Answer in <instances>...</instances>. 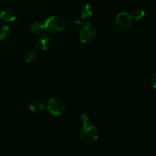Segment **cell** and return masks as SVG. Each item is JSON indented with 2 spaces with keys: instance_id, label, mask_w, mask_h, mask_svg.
I'll list each match as a JSON object with an SVG mask.
<instances>
[{
  "instance_id": "1",
  "label": "cell",
  "mask_w": 156,
  "mask_h": 156,
  "mask_svg": "<svg viewBox=\"0 0 156 156\" xmlns=\"http://www.w3.org/2000/svg\"><path fill=\"white\" fill-rule=\"evenodd\" d=\"M99 129L94 124L89 120L83 122L81 129V140L85 143H92L95 142L99 137Z\"/></svg>"
},
{
  "instance_id": "2",
  "label": "cell",
  "mask_w": 156,
  "mask_h": 156,
  "mask_svg": "<svg viewBox=\"0 0 156 156\" xmlns=\"http://www.w3.org/2000/svg\"><path fill=\"white\" fill-rule=\"evenodd\" d=\"M76 24L82 25V27L79 30V38L83 44H88L94 41L97 36V29L92 24L81 21H76Z\"/></svg>"
},
{
  "instance_id": "3",
  "label": "cell",
  "mask_w": 156,
  "mask_h": 156,
  "mask_svg": "<svg viewBox=\"0 0 156 156\" xmlns=\"http://www.w3.org/2000/svg\"><path fill=\"white\" fill-rule=\"evenodd\" d=\"M44 30L50 34H59L63 31L66 28L65 21L62 18L58 16H51L47 18L44 24Z\"/></svg>"
},
{
  "instance_id": "4",
  "label": "cell",
  "mask_w": 156,
  "mask_h": 156,
  "mask_svg": "<svg viewBox=\"0 0 156 156\" xmlns=\"http://www.w3.org/2000/svg\"><path fill=\"white\" fill-rule=\"evenodd\" d=\"M46 108L48 112L54 117H61L66 111L65 103L58 98H52L47 100Z\"/></svg>"
},
{
  "instance_id": "5",
  "label": "cell",
  "mask_w": 156,
  "mask_h": 156,
  "mask_svg": "<svg viewBox=\"0 0 156 156\" xmlns=\"http://www.w3.org/2000/svg\"><path fill=\"white\" fill-rule=\"evenodd\" d=\"M132 24V18L126 12H120L115 19V27L119 31L124 32L129 30Z\"/></svg>"
},
{
  "instance_id": "6",
  "label": "cell",
  "mask_w": 156,
  "mask_h": 156,
  "mask_svg": "<svg viewBox=\"0 0 156 156\" xmlns=\"http://www.w3.org/2000/svg\"><path fill=\"white\" fill-rule=\"evenodd\" d=\"M51 39L47 34H41L37 40L38 47L43 50H47L51 46Z\"/></svg>"
},
{
  "instance_id": "7",
  "label": "cell",
  "mask_w": 156,
  "mask_h": 156,
  "mask_svg": "<svg viewBox=\"0 0 156 156\" xmlns=\"http://www.w3.org/2000/svg\"><path fill=\"white\" fill-rule=\"evenodd\" d=\"M80 14L82 19H88L92 17L94 14V9L90 4H85L81 9Z\"/></svg>"
},
{
  "instance_id": "8",
  "label": "cell",
  "mask_w": 156,
  "mask_h": 156,
  "mask_svg": "<svg viewBox=\"0 0 156 156\" xmlns=\"http://www.w3.org/2000/svg\"><path fill=\"white\" fill-rule=\"evenodd\" d=\"M0 18L6 22H12V21H15L16 17H15V14L12 10L5 9L1 12Z\"/></svg>"
},
{
  "instance_id": "9",
  "label": "cell",
  "mask_w": 156,
  "mask_h": 156,
  "mask_svg": "<svg viewBox=\"0 0 156 156\" xmlns=\"http://www.w3.org/2000/svg\"><path fill=\"white\" fill-rule=\"evenodd\" d=\"M45 108V106L43 103L38 101H35L31 102L29 105V109L31 112L36 113V114H38V113L42 112L43 111Z\"/></svg>"
},
{
  "instance_id": "10",
  "label": "cell",
  "mask_w": 156,
  "mask_h": 156,
  "mask_svg": "<svg viewBox=\"0 0 156 156\" xmlns=\"http://www.w3.org/2000/svg\"><path fill=\"white\" fill-rule=\"evenodd\" d=\"M145 15H146V13H145L143 9H135V10L132 12L130 16L131 18H132V19H134L135 21H140L142 18H144Z\"/></svg>"
},
{
  "instance_id": "11",
  "label": "cell",
  "mask_w": 156,
  "mask_h": 156,
  "mask_svg": "<svg viewBox=\"0 0 156 156\" xmlns=\"http://www.w3.org/2000/svg\"><path fill=\"white\" fill-rule=\"evenodd\" d=\"M44 30V24H41V23L39 22L34 23V24H32V26L30 28V31L31 32L32 34H41Z\"/></svg>"
},
{
  "instance_id": "12",
  "label": "cell",
  "mask_w": 156,
  "mask_h": 156,
  "mask_svg": "<svg viewBox=\"0 0 156 156\" xmlns=\"http://www.w3.org/2000/svg\"><path fill=\"white\" fill-rule=\"evenodd\" d=\"M37 53L34 50H29L24 54V60L27 62H31L37 58Z\"/></svg>"
},
{
  "instance_id": "13",
  "label": "cell",
  "mask_w": 156,
  "mask_h": 156,
  "mask_svg": "<svg viewBox=\"0 0 156 156\" xmlns=\"http://www.w3.org/2000/svg\"><path fill=\"white\" fill-rule=\"evenodd\" d=\"M10 34V29L8 26L2 25L0 27V41L7 38Z\"/></svg>"
},
{
  "instance_id": "14",
  "label": "cell",
  "mask_w": 156,
  "mask_h": 156,
  "mask_svg": "<svg viewBox=\"0 0 156 156\" xmlns=\"http://www.w3.org/2000/svg\"><path fill=\"white\" fill-rule=\"evenodd\" d=\"M151 84H152V88L156 89V71L152 75V77L151 79Z\"/></svg>"
}]
</instances>
